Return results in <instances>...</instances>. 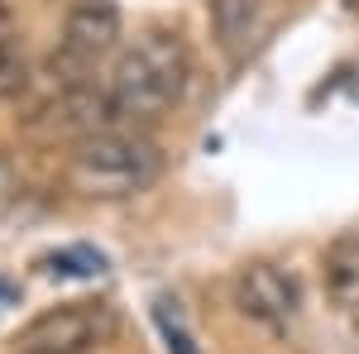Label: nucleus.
<instances>
[{
	"label": "nucleus",
	"instance_id": "nucleus-1",
	"mask_svg": "<svg viewBox=\"0 0 359 354\" xmlns=\"http://www.w3.org/2000/svg\"><path fill=\"white\" fill-rule=\"evenodd\" d=\"M187 77H192V57H187L182 34L144 29L130 48H120V57L111 67V82H106L115 120L120 125H149V120L168 115L182 101Z\"/></svg>",
	"mask_w": 359,
	"mask_h": 354
},
{
	"label": "nucleus",
	"instance_id": "nucleus-2",
	"mask_svg": "<svg viewBox=\"0 0 359 354\" xmlns=\"http://www.w3.org/2000/svg\"><path fill=\"white\" fill-rule=\"evenodd\" d=\"M163 177V149L135 125H106L72 139L67 154V182L96 196V201H125L139 196Z\"/></svg>",
	"mask_w": 359,
	"mask_h": 354
},
{
	"label": "nucleus",
	"instance_id": "nucleus-3",
	"mask_svg": "<svg viewBox=\"0 0 359 354\" xmlns=\"http://www.w3.org/2000/svg\"><path fill=\"white\" fill-rule=\"evenodd\" d=\"M115 326L120 316L111 301H62V306L39 311L29 326H20L15 354H91L115 335Z\"/></svg>",
	"mask_w": 359,
	"mask_h": 354
},
{
	"label": "nucleus",
	"instance_id": "nucleus-4",
	"mask_svg": "<svg viewBox=\"0 0 359 354\" xmlns=\"http://www.w3.org/2000/svg\"><path fill=\"white\" fill-rule=\"evenodd\" d=\"M120 5L115 0H72L62 15V39H57V62L62 82H86V72L120 48Z\"/></svg>",
	"mask_w": 359,
	"mask_h": 354
},
{
	"label": "nucleus",
	"instance_id": "nucleus-5",
	"mask_svg": "<svg viewBox=\"0 0 359 354\" xmlns=\"http://www.w3.org/2000/svg\"><path fill=\"white\" fill-rule=\"evenodd\" d=\"M230 292H235L240 316H249L254 326L273 330V335H283V330L297 321V311H302V287H297V278L283 268V264H269V259L245 264V268L235 273Z\"/></svg>",
	"mask_w": 359,
	"mask_h": 354
},
{
	"label": "nucleus",
	"instance_id": "nucleus-6",
	"mask_svg": "<svg viewBox=\"0 0 359 354\" xmlns=\"http://www.w3.org/2000/svg\"><path fill=\"white\" fill-rule=\"evenodd\" d=\"M321 278H326V292L340 306H355L359 301V230L335 235L326 254H321Z\"/></svg>",
	"mask_w": 359,
	"mask_h": 354
},
{
	"label": "nucleus",
	"instance_id": "nucleus-7",
	"mask_svg": "<svg viewBox=\"0 0 359 354\" xmlns=\"http://www.w3.org/2000/svg\"><path fill=\"white\" fill-rule=\"evenodd\" d=\"M216 34L225 48H249L259 34V0H216Z\"/></svg>",
	"mask_w": 359,
	"mask_h": 354
},
{
	"label": "nucleus",
	"instance_id": "nucleus-8",
	"mask_svg": "<svg viewBox=\"0 0 359 354\" xmlns=\"http://www.w3.org/2000/svg\"><path fill=\"white\" fill-rule=\"evenodd\" d=\"M154 316H158V330H163V340H168V354H201V350H196V335L187 330L182 306H177L172 297L154 301Z\"/></svg>",
	"mask_w": 359,
	"mask_h": 354
},
{
	"label": "nucleus",
	"instance_id": "nucleus-9",
	"mask_svg": "<svg viewBox=\"0 0 359 354\" xmlns=\"http://www.w3.org/2000/svg\"><path fill=\"white\" fill-rule=\"evenodd\" d=\"M29 67H25V48L15 34H0V101H10L20 86H25Z\"/></svg>",
	"mask_w": 359,
	"mask_h": 354
},
{
	"label": "nucleus",
	"instance_id": "nucleus-10",
	"mask_svg": "<svg viewBox=\"0 0 359 354\" xmlns=\"http://www.w3.org/2000/svg\"><path fill=\"white\" fill-rule=\"evenodd\" d=\"M43 264H48V273H67V278H91V273L106 268V259L96 249H57Z\"/></svg>",
	"mask_w": 359,
	"mask_h": 354
},
{
	"label": "nucleus",
	"instance_id": "nucleus-11",
	"mask_svg": "<svg viewBox=\"0 0 359 354\" xmlns=\"http://www.w3.org/2000/svg\"><path fill=\"white\" fill-rule=\"evenodd\" d=\"M10 20H15V15H10V5L0 0V34H10Z\"/></svg>",
	"mask_w": 359,
	"mask_h": 354
}]
</instances>
